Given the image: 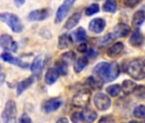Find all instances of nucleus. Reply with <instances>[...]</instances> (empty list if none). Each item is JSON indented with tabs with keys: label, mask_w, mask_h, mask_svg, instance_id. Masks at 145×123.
Returning <instances> with one entry per match:
<instances>
[{
	"label": "nucleus",
	"mask_w": 145,
	"mask_h": 123,
	"mask_svg": "<svg viewBox=\"0 0 145 123\" xmlns=\"http://www.w3.org/2000/svg\"><path fill=\"white\" fill-rule=\"evenodd\" d=\"M97 1H101V0H97Z\"/></svg>",
	"instance_id": "49530a36"
},
{
	"label": "nucleus",
	"mask_w": 145,
	"mask_h": 123,
	"mask_svg": "<svg viewBox=\"0 0 145 123\" xmlns=\"http://www.w3.org/2000/svg\"><path fill=\"white\" fill-rule=\"evenodd\" d=\"M72 43V36L68 35L67 33H62L58 38V48L59 49H66L71 46Z\"/></svg>",
	"instance_id": "5701e85b"
},
{
	"label": "nucleus",
	"mask_w": 145,
	"mask_h": 123,
	"mask_svg": "<svg viewBox=\"0 0 145 123\" xmlns=\"http://www.w3.org/2000/svg\"><path fill=\"white\" fill-rule=\"evenodd\" d=\"M129 123H141V122H139V121H137V120H131V121H130Z\"/></svg>",
	"instance_id": "c03bdc74"
},
{
	"label": "nucleus",
	"mask_w": 145,
	"mask_h": 123,
	"mask_svg": "<svg viewBox=\"0 0 145 123\" xmlns=\"http://www.w3.org/2000/svg\"><path fill=\"white\" fill-rule=\"evenodd\" d=\"M87 82H88L89 86H90L92 89L97 90V89H100V88L102 87L101 82H100L98 80H97L95 77H93V76L89 77L88 80H87Z\"/></svg>",
	"instance_id": "7c9ffc66"
},
{
	"label": "nucleus",
	"mask_w": 145,
	"mask_h": 123,
	"mask_svg": "<svg viewBox=\"0 0 145 123\" xmlns=\"http://www.w3.org/2000/svg\"><path fill=\"white\" fill-rule=\"evenodd\" d=\"M50 16V10L46 8L33 10L28 15V19L32 22H41L48 18Z\"/></svg>",
	"instance_id": "1a4fd4ad"
},
{
	"label": "nucleus",
	"mask_w": 145,
	"mask_h": 123,
	"mask_svg": "<svg viewBox=\"0 0 145 123\" xmlns=\"http://www.w3.org/2000/svg\"><path fill=\"white\" fill-rule=\"evenodd\" d=\"M33 82H34V77L33 76L28 77V78L22 80L17 86V90H16L17 95H21L24 91H26L28 87H30L33 84Z\"/></svg>",
	"instance_id": "4be33fe9"
},
{
	"label": "nucleus",
	"mask_w": 145,
	"mask_h": 123,
	"mask_svg": "<svg viewBox=\"0 0 145 123\" xmlns=\"http://www.w3.org/2000/svg\"><path fill=\"white\" fill-rule=\"evenodd\" d=\"M144 41V38L139 29H136L132 34L131 35V38L129 39V43L133 47H140Z\"/></svg>",
	"instance_id": "2eb2a0df"
},
{
	"label": "nucleus",
	"mask_w": 145,
	"mask_h": 123,
	"mask_svg": "<svg viewBox=\"0 0 145 123\" xmlns=\"http://www.w3.org/2000/svg\"><path fill=\"white\" fill-rule=\"evenodd\" d=\"M80 19H81V14L80 12L74 13L67 19V21L66 22V23L64 25V27L66 29H68V30L74 28V27H76L78 25Z\"/></svg>",
	"instance_id": "6ab92c4d"
},
{
	"label": "nucleus",
	"mask_w": 145,
	"mask_h": 123,
	"mask_svg": "<svg viewBox=\"0 0 145 123\" xmlns=\"http://www.w3.org/2000/svg\"><path fill=\"white\" fill-rule=\"evenodd\" d=\"M0 57H1L2 60H4L5 62H6V63H11V64L19 66V67L23 68V69H26L28 67V63H24V62H22L21 59H19L17 57H14L12 55H10L8 52L2 53L1 56H0Z\"/></svg>",
	"instance_id": "9d476101"
},
{
	"label": "nucleus",
	"mask_w": 145,
	"mask_h": 123,
	"mask_svg": "<svg viewBox=\"0 0 145 123\" xmlns=\"http://www.w3.org/2000/svg\"><path fill=\"white\" fill-rule=\"evenodd\" d=\"M97 112L91 109H85L81 112V120L84 123H92L97 119Z\"/></svg>",
	"instance_id": "dca6fc26"
},
{
	"label": "nucleus",
	"mask_w": 145,
	"mask_h": 123,
	"mask_svg": "<svg viewBox=\"0 0 145 123\" xmlns=\"http://www.w3.org/2000/svg\"><path fill=\"white\" fill-rule=\"evenodd\" d=\"M98 123H115V120L111 116H104L99 120Z\"/></svg>",
	"instance_id": "c9c22d12"
},
{
	"label": "nucleus",
	"mask_w": 145,
	"mask_h": 123,
	"mask_svg": "<svg viewBox=\"0 0 145 123\" xmlns=\"http://www.w3.org/2000/svg\"><path fill=\"white\" fill-rule=\"evenodd\" d=\"M75 1L76 0H65L63 4L58 8L56 13V17H55L56 23H60L65 19V17L68 14L69 10H71L72 6L74 5Z\"/></svg>",
	"instance_id": "423d86ee"
},
{
	"label": "nucleus",
	"mask_w": 145,
	"mask_h": 123,
	"mask_svg": "<svg viewBox=\"0 0 145 123\" xmlns=\"http://www.w3.org/2000/svg\"><path fill=\"white\" fill-rule=\"evenodd\" d=\"M106 27V22L103 18H95L91 20L89 23V29L95 33H102Z\"/></svg>",
	"instance_id": "9b49d317"
},
{
	"label": "nucleus",
	"mask_w": 145,
	"mask_h": 123,
	"mask_svg": "<svg viewBox=\"0 0 145 123\" xmlns=\"http://www.w3.org/2000/svg\"><path fill=\"white\" fill-rule=\"evenodd\" d=\"M5 80V75H0V86L3 85V83Z\"/></svg>",
	"instance_id": "79ce46f5"
},
{
	"label": "nucleus",
	"mask_w": 145,
	"mask_h": 123,
	"mask_svg": "<svg viewBox=\"0 0 145 123\" xmlns=\"http://www.w3.org/2000/svg\"><path fill=\"white\" fill-rule=\"evenodd\" d=\"M131 33V27L125 23H118L114 28L113 33L115 38H124L126 37Z\"/></svg>",
	"instance_id": "4468645a"
},
{
	"label": "nucleus",
	"mask_w": 145,
	"mask_h": 123,
	"mask_svg": "<svg viewBox=\"0 0 145 123\" xmlns=\"http://www.w3.org/2000/svg\"><path fill=\"white\" fill-rule=\"evenodd\" d=\"M0 47L12 52H16L18 50L17 43L9 34H2L0 36Z\"/></svg>",
	"instance_id": "0eeeda50"
},
{
	"label": "nucleus",
	"mask_w": 145,
	"mask_h": 123,
	"mask_svg": "<svg viewBox=\"0 0 145 123\" xmlns=\"http://www.w3.org/2000/svg\"><path fill=\"white\" fill-rule=\"evenodd\" d=\"M88 65V59L87 57H80L79 59H77L74 63V71L76 73H80L81 72L86 66Z\"/></svg>",
	"instance_id": "a878e982"
},
{
	"label": "nucleus",
	"mask_w": 145,
	"mask_h": 123,
	"mask_svg": "<svg viewBox=\"0 0 145 123\" xmlns=\"http://www.w3.org/2000/svg\"><path fill=\"white\" fill-rule=\"evenodd\" d=\"M72 38L74 39V40H75L76 42L86 43V41L87 40V34H86V30L83 27H80L75 31L72 32Z\"/></svg>",
	"instance_id": "412c9836"
},
{
	"label": "nucleus",
	"mask_w": 145,
	"mask_h": 123,
	"mask_svg": "<svg viewBox=\"0 0 145 123\" xmlns=\"http://www.w3.org/2000/svg\"><path fill=\"white\" fill-rule=\"evenodd\" d=\"M55 67L58 71L59 75H66L67 74V63H66L64 61H57L55 63Z\"/></svg>",
	"instance_id": "bb28decb"
},
{
	"label": "nucleus",
	"mask_w": 145,
	"mask_h": 123,
	"mask_svg": "<svg viewBox=\"0 0 145 123\" xmlns=\"http://www.w3.org/2000/svg\"><path fill=\"white\" fill-rule=\"evenodd\" d=\"M94 103H95V106L99 110H106L110 107L111 104V101L108 96L102 92L97 93L95 95Z\"/></svg>",
	"instance_id": "6e6552de"
},
{
	"label": "nucleus",
	"mask_w": 145,
	"mask_h": 123,
	"mask_svg": "<svg viewBox=\"0 0 145 123\" xmlns=\"http://www.w3.org/2000/svg\"><path fill=\"white\" fill-rule=\"evenodd\" d=\"M142 0H123V4L125 7L134 8L136 5L141 3Z\"/></svg>",
	"instance_id": "72a5a7b5"
},
{
	"label": "nucleus",
	"mask_w": 145,
	"mask_h": 123,
	"mask_svg": "<svg viewBox=\"0 0 145 123\" xmlns=\"http://www.w3.org/2000/svg\"><path fill=\"white\" fill-rule=\"evenodd\" d=\"M114 39H116V38H115L114 34L113 33H108V34H106V35L102 39L101 44H102V45H105V44H107L110 43V42H111L112 40H114Z\"/></svg>",
	"instance_id": "473e14b6"
},
{
	"label": "nucleus",
	"mask_w": 145,
	"mask_h": 123,
	"mask_svg": "<svg viewBox=\"0 0 145 123\" xmlns=\"http://www.w3.org/2000/svg\"><path fill=\"white\" fill-rule=\"evenodd\" d=\"M76 59V55L74 51H67V52H65L61 55V60L64 61L66 63H71L72 62H74Z\"/></svg>",
	"instance_id": "cd10ccee"
},
{
	"label": "nucleus",
	"mask_w": 145,
	"mask_h": 123,
	"mask_svg": "<svg viewBox=\"0 0 145 123\" xmlns=\"http://www.w3.org/2000/svg\"><path fill=\"white\" fill-rule=\"evenodd\" d=\"M61 105H62V101L60 98H50L44 103L43 109L45 112L50 113L58 109Z\"/></svg>",
	"instance_id": "ddd939ff"
},
{
	"label": "nucleus",
	"mask_w": 145,
	"mask_h": 123,
	"mask_svg": "<svg viewBox=\"0 0 145 123\" xmlns=\"http://www.w3.org/2000/svg\"><path fill=\"white\" fill-rule=\"evenodd\" d=\"M117 10H118V4L115 0H106V2L103 4V10L104 12L114 13Z\"/></svg>",
	"instance_id": "393cba45"
},
{
	"label": "nucleus",
	"mask_w": 145,
	"mask_h": 123,
	"mask_svg": "<svg viewBox=\"0 0 145 123\" xmlns=\"http://www.w3.org/2000/svg\"><path fill=\"white\" fill-rule=\"evenodd\" d=\"M0 71H1V66H0Z\"/></svg>",
	"instance_id": "a18cd8bd"
},
{
	"label": "nucleus",
	"mask_w": 145,
	"mask_h": 123,
	"mask_svg": "<svg viewBox=\"0 0 145 123\" xmlns=\"http://www.w3.org/2000/svg\"><path fill=\"white\" fill-rule=\"evenodd\" d=\"M25 2H26V0H14V3L17 8L22 7L25 4Z\"/></svg>",
	"instance_id": "a19ab883"
},
{
	"label": "nucleus",
	"mask_w": 145,
	"mask_h": 123,
	"mask_svg": "<svg viewBox=\"0 0 145 123\" xmlns=\"http://www.w3.org/2000/svg\"><path fill=\"white\" fill-rule=\"evenodd\" d=\"M59 75H59V73H58V71L56 70V68H50V69H49L47 70V72L45 74L44 80H45L46 84L52 85V84H54L57 80Z\"/></svg>",
	"instance_id": "aec40b11"
},
{
	"label": "nucleus",
	"mask_w": 145,
	"mask_h": 123,
	"mask_svg": "<svg viewBox=\"0 0 145 123\" xmlns=\"http://www.w3.org/2000/svg\"><path fill=\"white\" fill-rule=\"evenodd\" d=\"M77 50H78V51L80 52V53H86V52L88 51V46H87V44H86V43H81V44L78 46Z\"/></svg>",
	"instance_id": "e433bc0d"
},
{
	"label": "nucleus",
	"mask_w": 145,
	"mask_h": 123,
	"mask_svg": "<svg viewBox=\"0 0 145 123\" xmlns=\"http://www.w3.org/2000/svg\"><path fill=\"white\" fill-rule=\"evenodd\" d=\"M0 21L6 23L14 33H21L23 30V24L21 19L13 13H0Z\"/></svg>",
	"instance_id": "7ed1b4c3"
},
{
	"label": "nucleus",
	"mask_w": 145,
	"mask_h": 123,
	"mask_svg": "<svg viewBox=\"0 0 145 123\" xmlns=\"http://www.w3.org/2000/svg\"><path fill=\"white\" fill-rule=\"evenodd\" d=\"M16 104L15 101L9 100L5 107V109L2 113V119L4 123H16Z\"/></svg>",
	"instance_id": "20e7f679"
},
{
	"label": "nucleus",
	"mask_w": 145,
	"mask_h": 123,
	"mask_svg": "<svg viewBox=\"0 0 145 123\" xmlns=\"http://www.w3.org/2000/svg\"><path fill=\"white\" fill-rule=\"evenodd\" d=\"M145 22V10H140L135 12L131 19V25L134 27H139Z\"/></svg>",
	"instance_id": "f3484780"
},
{
	"label": "nucleus",
	"mask_w": 145,
	"mask_h": 123,
	"mask_svg": "<svg viewBox=\"0 0 145 123\" xmlns=\"http://www.w3.org/2000/svg\"><path fill=\"white\" fill-rule=\"evenodd\" d=\"M71 120L72 122L74 123H77L79 122L80 120H81V113H79V112H76L74 114H72V117H71Z\"/></svg>",
	"instance_id": "4c0bfd02"
},
{
	"label": "nucleus",
	"mask_w": 145,
	"mask_h": 123,
	"mask_svg": "<svg viewBox=\"0 0 145 123\" xmlns=\"http://www.w3.org/2000/svg\"><path fill=\"white\" fill-rule=\"evenodd\" d=\"M97 54V52L93 48H91V49H90V50L87 51V53H86V57H87V58H92V57L96 56Z\"/></svg>",
	"instance_id": "ea45409f"
},
{
	"label": "nucleus",
	"mask_w": 145,
	"mask_h": 123,
	"mask_svg": "<svg viewBox=\"0 0 145 123\" xmlns=\"http://www.w3.org/2000/svg\"><path fill=\"white\" fill-rule=\"evenodd\" d=\"M56 123H68V120L67 118H60Z\"/></svg>",
	"instance_id": "37998d69"
},
{
	"label": "nucleus",
	"mask_w": 145,
	"mask_h": 123,
	"mask_svg": "<svg viewBox=\"0 0 145 123\" xmlns=\"http://www.w3.org/2000/svg\"><path fill=\"white\" fill-rule=\"evenodd\" d=\"M20 123H33V122L31 118L27 114H23L20 119Z\"/></svg>",
	"instance_id": "58836bf2"
},
{
	"label": "nucleus",
	"mask_w": 145,
	"mask_h": 123,
	"mask_svg": "<svg viewBox=\"0 0 145 123\" xmlns=\"http://www.w3.org/2000/svg\"><path fill=\"white\" fill-rule=\"evenodd\" d=\"M136 95L138 97H143L145 96V86H137L136 90Z\"/></svg>",
	"instance_id": "f704fd0d"
},
{
	"label": "nucleus",
	"mask_w": 145,
	"mask_h": 123,
	"mask_svg": "<svg viewBox=\"0 0 145 123\" xmlns=\"http://www.w3.org/2000/svg\"><path fill=\"white\" fill-rule=\"evenodd\" d=\"M121 91V87L119 85H111L107 88V92L112 96V97H116L120 94Z\"/></svg>",
	"instance_id": "c756f323"
},
{
	"label": "nucleus",
	"mask_w": 145,
	"mask_h": 123,
	"mask_svg": "<svg viewBox=\"0 0 145 123\" xmlns=\"http://www.w3.org/2000/svg\"><path fill=\"white\" fill-rule=\"evenodd\" d=\"M134 116L137 118H143L145 117V106L144 105H138L134 109L133 111Z\"/></svg>",
	"instance_id": "2f4dec72"
},
{
	"label": "nucleus",
	"mask_w": 145,
	"mask_h": 123,
	"mask_svg": "<svg viewBox=\"0 0 145 123\" xmlns=\"http://www.w3.org/2000/svg\"><path fill=\"white\" fill-rule=\"evenodd\" d=\"M91 100V91L89 89H82L79 91L72 99V103L74 106L80 108L86 107Z\"/></svg>",
	"instance_id": "39448f33"
},
{
	"label": "nucleus",
	"mask_w": 145,
	"mask_h": 123,
	"mask_svg": "<svg viewBox=\"0 0 145 123\" xmlns=\"http://www.w3.org/2000/svg\"><path fill=\"white\" fill-rule=\"evenodd\" d=\"M136 88H137V84L130 80H124L122 83V86H121V89L125 95H130L133 93Z\"/></svg>",
	"instance_id": "b1692460"
},
{
	"label": "nucleus",
	"mask_w": 145,
	"mask_h": 123,
	"mask_svg": "<svg viewBox=\"0 0 145 123\" xmlns=\"http://www.w3.org/2000/svg\"><path fill=\"white\" fill-rule=\"evenodd\" d=\"M93 74L104 83L114 80L120 75V67L117 63H98L93 69Z\"/></svg>",
	"instance_id": "f257e3e1"
},
{
	"label": "nucleus",
	"mask_w": 145,
	"mask_h": 123,
	"mask_svg": "<svg viewBox=\"0 0 145 123\" xmlns=\"http://www.w3.org/2000/svg\"><path fill=\"white\" fill-rule=\"evenodd\" d=\"M44 68V59L42 56H38L33 62L31 65V71L34 76L39 77L42 74Z\"/></svg>",
	"instance_id": "f8f14e48"
},
{
	"label": "nucleus",
	"mask_w": 145,
	"mask_h": 123,
	"mask_svg": "<svg viewBox=\"0 0 145 123\" xmlns=\"http://www.w3.org/2000/svg\"><path fill=\"white\" fill-rule=\"evenodd\" d=\"M100 10V7L98 5V4H91V5H89L86 10H85V13L87 16H93L97 13H98Z\"/></svg>",
	"instance_id": "c85d7f7f"
},
{
	"label": "nucleus",
	"mask_w": 145,
	"mask_h": 123,
	"mask_svg": "<svg viewBox=\"0 0 145 123\" xmlns=\"http://www.w3.org/2000/svg\"><path fill=\"white\" fill-rule=\"evenodd\" d=\"M126 73L134 80H141L145 78V59H134L128 63L125 69Z\"/></svg>",
	"instance_id": "f03ea898"
},
{
	"label": "nucleus",
	"mask_w": 145,
	"mask_h": 123,
	"mask_svg": "<svg viewBox=\"0 0 145 123\" xmlns=\"http://www.w3.org/2000/svg\"><path fill=\"white\" fill-rule=\"evenodd\" d=\"M124 50V44L122 42H117L110 46L107 50V55L109 57H115L119 56Z\"/></svg>",
	"instance_id": "a211bd4d"
}]
</instances>
